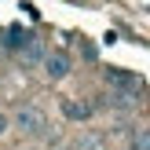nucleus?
<instances>
[{
	"mask_svg": "<svg viewBox=\"0 0 150 150\" xmlns=\"http://www.w3.org/2000/svg\"><path fill=\"white\" fill-rule=\"evenodd\" d=\"M7 125H11V121H7V117L0 114V136H4V132H7Z\"/></svg>",
	"mask_w": 150,
	"mask_h": 150,
	"instance_id": "9",
	"label": "nucleus"
},
{
	"mask_svg": "<svg viewBox=\"0 0 150 150\" xmlns=\"http://www.w3.org/2000/svg\"><path fill=\"white\" fill-rule=\"evenodd\" d=\"M22 59H26V62H40V59H44V48H40L37 40H29L26 51H22Z\"/></svg>",
	"mask_w": 150,
	"mask_h": 150,
	"instance_id": "7",
	"label": "nucleus"
},
{
	"mask_svg": "<svg viewBox=\"0 0 150 150\" xmlns=\"http://www.w3.org/2000/svg\"><path fill=\"white\" fill-rule=\"evenodd\" d=\"M44 73H48L51 81H62L66 73H70V55H66V51H48V55H44Z\"/></svg>",
	"mask_w": 150,
	"mask_h": 150,
	"instance_id": "2",
	"label": "nucleus"
},
{
	"mask_svg": "<svg viewBox=\"0 0 150 150\" xmlns=\"http://www.w3.org/2000/svg\"><path fill=\"white\" fill-rule=\"evenodd\" d=\"M106 81H110V84H117L121 92H139V84H143L136 73H125V70H110V73H106Z\"/></svg>",
	"mask_w": 150,
	"mask_h": 150,
	"instance_id": "4",
	"label": "nucleus"
},
{
	"mask_svg": "<svg viewBox=\"0 0 150 150\" xmlns=\"http://www.w3.org/2000/svg\"><path fill=\"white\" fill-rule=\"evenodd\" d=\"M62 114L70 117V121H88V117L95 114L92 103H81V99H62Z\"/></svg>",
	"mask_w": 150,
	"mask_h": 150,
	"instance_id": "3",
	"label": "nucleus"
},
{
	"mask_svg": "<svg viewBox=\"0 0 150 150\" xmlns=\"http://www.w3.org/2000/svg\"><path fill=\"white\" fill-rule=\"evenodd\" d=\"M29 40H33V37H29L22 26H11V29L4 33V48H11V51H26V44H29Z\"/></svg>",
	"mask_w": 150,
	"mask_h": 150,
	"instance_id": "5",
	"label": "nucleus"
},
{
	"mask_svg": "<svg viewBox=\"0 0 150 150\" xmlns=\"http://www.w3.org/2000/svg\"><path fill=\"white\" fill-rule=\"evenodd\" d=\"M15 128L26 132V136H40V132L48 128V117L37 106H22V110H15Z\"/></svg>",
	"mask_w": 150,
	"mask_h": 150,
	"instance_id": "1",
	"label": "nucleus"
},
{
	"mask_svg": "<svg viewBox=\"0 0 150 150\" xmlns=\"http://www.w3.org/2000/svg\"><path fill=\"white\" fill-rule=\"evenodd\" d=\"M128 150H150V128H136L132 132V146Z\"/></svg>",
	"mask_w": 150,
	"mask_h": 150,
	"instance_id": "6",
	"label": "nucleus"
},
{
	"mask_svg": "<svg viewBox=\"0 0 150 150\" xmlns=\"http://www.w3.org/2000/svg\"><path fill=\"white\" fill-rule=\"evenodd\" d=\"M99 146H103V139H95V136H88V139L77 143V150H99Z\"/></svg>",
	"mask_w": 150,
	"mask_h": 150,
	"instance_id": "8",
	"label": "nucleus"
}]
</instances>
